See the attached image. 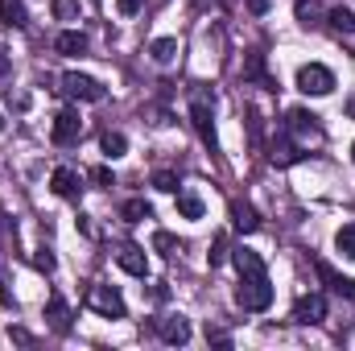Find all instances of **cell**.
Here are the masks:
<instances>
[{
  "label": "cell",
  "mask_w": 355,
  "mask_h": 351,
  "mask_svg": "<svg viewBox=\"0 0 355 351\" xmlns=\"http://www.w3.org/2000/svg\"><path fill=\"white\" fill-rule=\"evenodd\" d=\"M236 302L252 314H261L272 306V285H268V273H240V285H236Z\"/></svg>",
  "instance_id": "1"
},
{
  "label": "cell",
  "mask_w": 355,
  "mask_h": 351,
  "mask_svg": "<svg viewBox=\"0 0 355 351\" xmlns=\"http://www.w3.org/2000/svg\"><path fill=\"white\" fill-rule=\"evenodd\" d=\"M190 124H194V132L202 137V145H207L211 153H219V137H215V103H211L202 91L190 95Z\"/></svg>",
  "instance_id": "2"
},
{
  "label": "cell",
  "mask_w": 355,
  "mask_h": 351,
  "mask_svg": "<svg viewBox=\"0 0 355 351\" xmlns=\"http://www.w3.org/2000/svg\"><path fill=\"white\" fill-rule=\"evenodd\" d=\"M297 91H302V95H331V91H335V75H331V67H322V62H306V67H297Z\"/></svg>",
  "instance_id": "3"
},
{
  "label": "cell",
  "mask_w": 355,
  "mask_h": 351,
  "mask_svg": "<svg viewBox=\"0 0 355 351\" xmlns=\"http://www.w3.org/2000/svg\"><path fill=\"white\" fill-rule=\"evenodd\" d=\"M62 95H67V99H79V103H99L107 91H103L99 79H91V75L67 71V75H62Z\"/></svg>",
  "instance_id": "4"
},
{
  "label": "cell",
  "mask_w": 355,
  "mask_h": 351,
  "mask_svg": "<svg viewBox=\"0 0 355 351\" xmlns=\"http://www.w3.org/2000/svg\"><path fill=\"white\" fill-rule=\"evenodd\" d=\"M87 306L95 310V314H103V318H124V314H128V306H124L120 289H112V285H91Z\"/></svg>",
  "instance_id": "5"
},
{
  "label": "cell",
  "mask_w": 355,
  "mask_h": 351,
  "mask_svg": "<svg viewBox=\"0 0 355 351\" xmlns=\"http://www.w3.org/2000/svg\"><path fill=\"white\" fill-rule=\"evenodd\" d=\"M50 137H54V145H75V141L83 137V116H79L75 108L58 112V116H54V128H50Z\"/></svg>",
  "instance_id": "6"
},
{
  "label": "cell",
  "mask_w": 355,
  "mask_h": 351,
  "mask_svg": "<svg viewBox=\"0 0 355 351\" xmlns=\"http://www.w3.org/2000/svg\"><path fill=\"white\" fill-rule=\"evenodd\" d=\"M314 273L322 277V285H327L331 293H339V298H347V302L355 298V277L339 273V268H335L331 261H314Z\"/></svg>",
  "instance_id": "7"
},
{
  "label": "cell",
  "mask_w": 355,
  "mask_h": 351,
  "mask_svg": "<svg viewBox=\"0 0 355 351\" xmlns=\"http://www.w3.org/2000/svg\"><path fill=\"white\" fill-rule=\"evenodd\" d=\"M322 318H327V298H322V293H306V298L293 302V323L314 327V323H322Z\"/></svg>",
  "instance_id": "8"
},
{
  "label": "cell",
  "mask_w": 355,
  "mask_h": 351,
  "mask_svg": "<svg viewBox=\"0 0 355 351\" xmlns=\"http://www.w3.org/2000/svg\"><path fill=\"white\" fill-rule=\"evenodd\" d=\"M285 120H289V132H293V137H302V141H318V137H322L318 116H314V112H306V108H293Z\"/></svg>",
  "instance_id": "9"
},
{
  "label": "cell",
  "mask_w": 355,
  "mask_h": 351,
  "mask_svg": "<svg viewBox=\"0 0 355 351\" xmlns=\"http://www.w3.org/2000/svg\"><path fill=\"white\" fill-rule=\"evenodd\" d=\"M157 335H162V343H170V348H182V343H190V318H182V314L157 318Z\"/></svg>",
  "instance_id": "10"
},
{
  "label": "cell",
  "mask_w": 355,
  "mask_h": 351,
  "mask_svg": "<svg viewBox=\"0 0 355 351\" xmlns=\"http://www.w3.org/2000/svg\"><path fill=\"white\" fill-rule=\"evenodd\" d=\"M116 264H120L128 277H145V273H149V257H145V248H141V244H120Z\"/></svg>",
  "instance_id": "11"
},
{
  "label": "cell",
  "mask_w": 355,
  "mask_h": 351,
  "mask_svg": "<svg viewBox=\"0 0 355 351\" xmlns=\"http://www.w3.org/2000/svg\"><path fill=\"white\" fill-rule=\"evenodd\" d=\"M244 83H257V87H265V91H277V79L268 75L265 54H261V50H252V54L244 58Z\"/></svg>",
  "instance_id": "12"
},
{
  "label": "cell",
  "mask_w": 355,
  "mask_h": 351,
  "mask_svg": "<svg viewBox=\"0 0 355 351\" xmlns=\"http://www.w3.org/2000/svg\"><path fill=\"white\" fill-rule=\"evenodd\" d=\"M50 186H54V194H58V198H79V190H83V178L75 174L71 166H58V170L50 174Z\"/></svg>",
  "instance_id": "13"
},
{
  "label": "cell",
  "mask_w": 355,
  "mask_h": 351,
  "mask_svg": "<svg viewBox=\"0 0 355 351\" xmlns=\"http://www.w3.org/2000/svg\"><path fill=\"white\" fill-rule=\"evenodd\" d=\"M232 228L236 232H244V236H252L257 228H261V215H257V207H248V203H232Z\"/></svg>",
  "instance_id": "14"
},
{
  "label": "cell",
  "mask_w": 355,
  "mask_h": 351,
  "mask_svg": "<svg viewBox=\"0 0 355 351\" xmlns=\"http://www.w3.org/2000/svg\"><path fill=\"white\" fill-rule=\"evenodd\" d=\"M46 318H50V327H54V331H71V306H67L58 293L46 302Z\"/></svg>",
  "instance_id": "15"
},
{
  "label": "cell",
  "mask_w": 355,
  "mask_h": 351,
  "mask_svg": "<svg viewBox=\"0 0 355 351\" xmlns=\"http://www.w3.org/2000/svg\"><path fill=\"white\" fill-rule=\"evenodd\" d=\"M149 58L162 62V67H170L178 58V37H153V42H149Z\"/></svg>",
  "instance_id": "16"
},
{
  "label": "cell",
  "mask_w": 355,
  "mask_h": 351,
  "mask_svg": "<svg viewBox=\"0 0 355 351\" xmlns=\"http://www.w3.org/2000/svg\"><path fill=\"white\" fill-rule=\"evenodd\" d=\"M54 50H58V54H83V50H87V37H83L79 29H62V33L54 37Z\"/></svg>",
  "instance_id": "17"
},
{
  "label": "cell",
  "mask_w": 355,
  "mask_h": 351,
  "mask_svg": "<svg viewBox=\"0 0 355 351\" xmlns=\"http://www.w3.org/2000/svg\"><path fill=\"white\" fill-rule=\"evenodd\" d=\"M0 17H4L8 29H25V25H29V12H25L21 0H0Z\"/></svg>",
  "instance_id": "18"
},
{
  "label": "cell",
  "mask_w": 355,
  "mask_h": 351,
  "mask_svg": "<svg viewBox=\"0 0 355 351\" xmlns=\"http://www.w3.org/2000/svg\"><path fill=\"white\" fill-rule=\"evenodd\" d=\"M99 149H103V157H112V162H116V157H124V153H128V137L107 128V132L99 137Z\"/></svg>",
  "instance_id": "19"
},
{
  "label": "cell",
  "mask_w": 355,
  "mask_h": 351,
  "mask_svg": "<svg viewBox=\"0 0 355 351\" xmlns=\"http://www.w3.org/2000/svg\"><path fill=\"white\" fill-rule=\"evenodd\" d=\"M178 215L182 219H202V198L194 190H178Z\"/></svg>",
  "instance_id": "20"
},
{
  "label": "cell",
  "mask_w": 355,
  "mask_h": 351,
  "mask_svg": "<svg viewBox=\"0 0 355 351\" xmlns=\"http://www.w3.org/2000/svg\"><path fill=\"white\" fill-rule=\"evenodd\" d=\"M232 261H236V268H240V273H265V261H261V252H252V248H244V244L232 252Z\"/></svg>",
  "instance_id": "21"
},
{
  "label": "cell",
  "mask_w": 355,
  "mask_h": 351,
  "mask_svg": "<svg viewBox=\"0 0 355 351\" xmlns=\"http://www.w3.org/2000/svg\"><path fill=\"white\" fill-rule=\"evenodd\" d=\"M327 21H331V29H335V33H355V12H352V8H343V4H339V8H331V12H327Z\"/></svg>",
  "instance_id": "22"
},
{
  "label": "cell",
  "mask_w": 355,
  "mask_h": 351,
  "mask_svg": "<svg viewBox=\"0 0 355 351\" xmlns=\"http://www.w3.org/2000/svg\"><path fill=\"white\" fill-rule=\"evenodd\" d=\"M120 215H124L128 223H141V219H153V207H149L145 198H128V203L120 207Z\"/></svg>",
  "instance_id": "23"
},
{
  "label": "cell",
  "mask_w": 355,
  "mask_h": 351,
  "mask_svg": "<svg viewBox=\"0 0 355 351\" xmlns=\"http://www.w3.org/2000/svg\"><path fill=\"white\" fill-rule=\"evenodd\" d=\"M293 12H297V21H302L306 29H314V25H318V17H322L318 0H297V4H293Z\"/></svg>",
  "instance_id": "24"
},
{
  "label": "cell",
  "mask_w": 355,
  "mask_h": 351,
  "mask_svg": "<svg viewBox=\"0 0 355 351\" xmlns=\"http://www.w3.org/2000/svg\"><path fill=\"white\" fill-rule=\"evenodd\" d=\"M207 261H211V268H219L223 261H232V244H227V236H223V232L211 240V252H207Z\"/></svg>",
  "instance_id": "25"
},
{
  "label": "cell",
  "mask_w": 355,
  "mask_h": 351,
  "mask_svg": "<svg viewBox=\"0 0 355 351\" xmlns=\"http://www.w3.org/2000/svg\"><path fill=\"white\" fill-rule=\"evenodd\" d=\"M335 248H339L347 261H355V223H343V228L335 232Z\"/></svg>",
  "instance_id": "26"
},
{
  "label": "cell",
  "mask_w": 355,
  "mask_h": 351,
  "mask_svg": "<svg viewBox=\"0 0 355 351\" xmlns=\"http://www.w3.org/2000/svg\"><path fill=\"white\" fill-rule=\"evenodd\" d=\"M50 12L58 21H79V0H50Z\"/></svg>",
  "instance_id": "27"
},
{
  "label": "cell",
  "mask_w": 355,
  "mask_h": 351,
  "mask_svg": "<svg viewBox=\"0 0 355 351\" xmlns=\"http://www.w3.org/2000/svg\"><path fill=\"white\" fill-rule=\"evenodd\" d=\"M272 162L277 166H293V162H302V153L293 145H272Z\"/></svg>",
  "instance_id": "28"
},
{
  "label": "cell",
  "mask_w": 355,
  "mask_h": 351,
  "mask_svg": "<svg viewBox=\"0 0 355 351\" xmlns=\"http://www.w3.org/2000/svg\"><path fill=\"white\" fill-rule=\"evenodd\" d=\"M153 248H157L162 257H174L178 248H182V244H178V240L170 236V232H157V236H153Z\"/></svg>",
  "instance_id": "29"
},
{
  "label": "cell",
  "mask_w": 355,
  "mask_h": 351,
  "mask_svg": "<svg viewBox=\"0 0 355 351\" xmlns=\"http://www.w3.org/2000/svg\"><path fill=\"white\" fill-rule=\"evenodd\" d=\"M153 186L166 190V194H178V174L174 170H157V174H153Z\"/></svg>",
  "instance_id": "30"
},
{
  "label": "cell",
  "mask_w": 355,
  "mask_h": 351,
  "mask_svg": "<svg viewBox=\"0 0 355 351\" xmlns=\"http://www.w3.org/2000/svg\"><path fill=\"white\" fill-rule=\"evenodd\" d=\"M33 264H37L42 273H54V252H50V248H37V252H33Z\"/></svg>",
  "instance_id": "31"
},
{
  "label": "cell",
  "mask_w": 355,
  "mask_h": 351,
  "mask_svg": "<svg viewBox=\"0 0 355 351\" xmlns=\"http://www.w3.org/2000/svg\"><path fill=\"white\" fill-rule=\"evenodd\" d=\"M91 182H95V186H116V174H112L107 166H95V170H91Z\"/></svg>",
  "instance_id": "32"
},
{
  "label": "cell",
  "mask_w": 355,
  "mask_h": 351,
  "mask_svg": "<svg viewBox=\"0 0 355 351\" xmlns=\"http://www.w3.org/2000/svg\"><path fill=\"white\" fill-rule=\"evenodd\" d=\"M141 4H145V0H116V8H120L124 17H137V12H141Z\"/></svg>",
  "instance_id": "33"
},
{
  "label": "cell",
  "mask_w": 355,
  "mask_h": 351,
  "mask_svg": "<svg viewBox=\"0 0 355 351\" xmlns=\"http://www.w3.org/2000/svg\"><path fill=\"white\" fill-rule=\"evenodd\" d=\"M248 12H257V17L268 12V0H248Z\"/></svg>",
  "instance_id": "34"
},
{
  "label": "cell",
  "mask_w": 355,
  "mask_h": 351,
  "mask_svg": "<svg viewBox=\"0 0 355 351\" xmlns=\"http://www.w3.org/2000/svg\"><path fill=\"white\" fill-rule=\"evenodd\" d=\"M4 71H8V62H4V50H0V75H4Z\"/></svg>",
  "instance_id": "35"
},
{
  "label": "cell",
  "mask_w": 355,
  "mask_h": 351,
  "mask_svg": "<svg viewBox=\"0 0 355 351\" xmlns=\"http://www.w3.org/2000/svg\"><path fill=\"white\" fill-rule=\"evenodd\" d=\"M0 132H4V116H0Z\"/></svg>",
  "instance_id": "36"
},
{
  "label": "cell",
  "mask_w": 355,
  "mask_h": 351,
  "mask_svg": "<svg viewBox=\"0 0 355 351\" xmlns=\"http://www.w3.org/2000/svg\"><path fill=\"white\" fill-rule=\"evenodd\" d=\"M352 157H355V145H352Z\"/></svg>",
  "instance_id": "37"
}]
</instances>
